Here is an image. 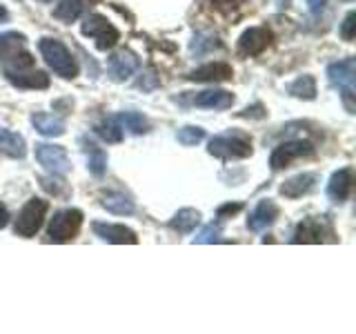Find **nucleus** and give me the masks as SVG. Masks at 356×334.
<instances>
[{"label":"nucleus","mask_w":356,"mask_h":334,"mask_svg":"<svg viewBox=\"0 0 356 334\" xmlns=\"http://www.w3.org/2000/svg\"><path fill=\"white\" fill-rule=\"evenodd\" d=\"M207 152L222 161L248 159V156H252V138L245 132L229 129V132L218 134V136L211 138Z\"/></svg>","instance_id":"f257e3e1"},{"label":"nucleus","mask_w":356,"mask_h":334,"mask_svg":"<svg viewBox=\"0 0 356 334\" xmlns=\"http://www.w3.org/2000/svg\"><path fill=\"white\" fill-rule=\"evenodd\" d=\"M38 49L42 54L44 63H47L54 70V74H58L60 78H67V81L78 76V63H76V58L70 54V49H67L60 40L42 38L38 42Z\"/></svg>","instance_id":"f03ea898"},{"label":"nucleus","mask_w":356,"mask_h":334,"mask_svg":"<svg viewBox=\"0 0 356 334\" xmlns=\"http://www.w3.org/2000/svg\"><path fill=\"white\" fill-rule=\"evenodd\" d=\"M327 78L332 87H337L348 111H354V78H356V63L354 58H345L327 67Z\"/></svg>","instance_id":"7ed1b4c3"},{"label":"nucleus","mask_w":356,"mask_h":334,"mask_svg":"<svg viewBox=\"0 0 356 334\" xmlns=\"http://www.w3.org/2000/svg\"><path fill=\"white\" fill-rule=\"evenodd\" d=\"M44 214H47V200L42 198H29L22 209L18 212V218H16V225L14 232L22 239H31L42 228V221Z\"/></svg>","instance_id":"20e7f679"},{"label":"nucleus","mask_w":356,"mask_h":334,"mask_svg":"<svg viewBox=\"0 0 356 334\" xmlns=\"http://www.w3.org/2000/svg\"><path fill=\"white\" fill-rule=\"evenodd\" d=\"M83 225V212L70 207V209H60L56 212L51 223H49V241L54 243H67L72 241L78 230Z\"/></svg>","instance_id":"39448f33"},{"label":"nucleus","mask_w":356,"mask_h":334,"mask_svg":"<svg viewBox=\"0 0 356 334\" xmlns=\"http://www.w3.org/2000/svg\"><path fill=\"white\" fill-rule=\"evenodd\" d=\"M83 33L92 38V40H96V47L103 49V51L114 47V45L118 42V38H120L118 29L111 25V22L105 16H100V14H89L85 18Z\"/></svg>","instance_id":"423d86ee"},{"label":"nucleus","mask_w":356,"mask_h":334,"mask_svg":"<svg viewBox=\"0 0 356 334\" xmlns=\"http://www.w3.org/2000/svg\"><path fill=\"white\" fill-rule=\"evenodd\" d=\"M36 161L51 176H65L67 172L72 170L70 156H67V150L60 148V145H49V143L36 145Z\"/></svg>","instance_id":"0eeeda50"},{"label":"nucleus","mask_w":356,"mask_h":334,"mask_svg":"<svg viewBox=\"0 0 356 334\" xmlns=\"http://www.w3.org/2000/svg\"><path fill=\"white\" fill-rule=\"evenodd\" d=\"M312 152H314V148H312L309 143H305V141H289V143L278 145V148L272 152L270 165H272L274 172H278V170H283V167H289V163H292V161L303 159V156H309Z\"/></svg>","instance_id":"6e6552de"},{"label":"nucleus","mask_w":356,"mask_h":334,"mask_svg":"<svg viewBox=\"0 0 356 334\" xmlns=\"http://www.w3.org/2000/svg\"><path fill=\"white\" fill-rule=\"evenodd\" d=\"M272 45V31L267 27H250L243 31L238 38V54L241 56H259Z\"/></svg>","instance_id":"1a4fd4ad"},{"label":"nucleus","mask_w":356,"mask_h":334,"mask_svg":"<svg viewBox=\"0 0 356 334\" xmlns=\"http://www.w3.org/2000/svg\"><path fill=\"white\" fill-rule=\"evenodd\" d=\"M94 234L98 239H103L107 243H116V245H134V243H138V237L134 234L129 228L125 225H114V223H94L92 225Z\"/></svg>","instance_id":"9d476101"},{"label":"nucleus","mask_w":356,"mask_h":334,"mask_svg":"<svg viewBox=\"0 0 356 334\" xmlns=\"http://www.w3.org/2000/svg\"><path fill=\"white\" fill-rule=\"evenodd\" d=\"M332 230L325 223V218H307L298 225L292 243H321L325 241V237H330Z\"/></svg>","instance_id":"9b49d317"},{"label":"nucleus","mask_w":356,"mask_h":334,"mask_svg":"<svg viewBox=\"0 0 356 334\" xmlns=\"http://www.w3.org/2000/svg\"><path fill=\"white\" fill-rule=\"evenodd\" d=\"M109 74L116 78V81H127V78L138 70V56L131 54L129 49H120L116 54L109 56Z\"/></svg>","instance_id":"f8f14e48"},{"label":"nucleus","mask_w":356,"mask_h":334,"mask_svg":"<svg viewBox=\"0 0 356 334\" xmlns=\"http://www.w3.org/2000/svg\"><path fill=\"white\" fill-rule=\"evenodd\" d=\"M276 218H278V205L274 203V200L265 198V200H261V203L254 207V212L250 214L248 228L252 232H263V230H267L270 225H274Z\"/></svg>","instance_id":"ddd939ff"},{"label":"nucleus","mask_w":356,"mask_h":334,"mask_svg":"<svg viewBox=\"0 0 356 334\" xmlns=\"http://www.w3.org/2000/svg\"><path fill=\"white\" fill-rule=\"evenodd\" d=\"M234 76L232 67L227 63H209L194 70L187 78L189 81H196V83H222V81H229Z\"/></svg>","instance_id":"4468645a"},{"label":"nucleus","mask_w":356,"mask_h":334,"mask_svg":"<svg viewBox=\"0 0 356 334\" xmlns=\"http://www.w3.org/2000/svg\"><path fill=\"white\" fill-rule=\"evenodd\" d=\"M192 105L203 109H227L234 105V96L225 89H205L192 98Z\"/></svg>","instance_id":"2eb2a0df"},{"label":"nucleus","mask_w":356,"mask_h":334,"mask_svg":"<svg viewBox=\"0 0 356 334\" xmlns=\"http://www.w3.org/2000/svg\"><path fill=\"white\" fill-rule=\"evenodd\" d=\"M5 76L11 85L22 87V89H47L49 87V76L44 72H33V67L25 72H9Z\"/></svg>","instance_id":"dca6fc26"},{"label":"nucleus","mask_w":356,"mask_h":334,"mask_svg":"<svg viewBox=\"0 0 356 334\" xmlns=\"http://www.w3.org/2000/svg\"><path fill=\"white\" fill-rule=\"evenodd\" d=\"M352 189V170L345 167V170H339L337 174H332L330 183H327V196L334 200V203H343L348 200Z\"/></svg>","instance_id":"f3484780"},{"label":"nucleus","mask_w":356,"mask_h":334,"mask_svg":"<svg viewBox=\"0 0 356 334\" xmlns=\"http://www.w3.org/2000/svg\"><path fill=\"white\" fill-rule=\"evenodd\" d=\"M314 185H316V174H298L281 185V194L285 198H300L303 194L312 192Z\"/></svg>","instance_id":"a211bd4d"},{"label":"nucleus","mask_w":356,"mask_h":334,"mask_svg":"<svg viewBox=\"0 0 356 334\" xmlns=\"http://www.w3.org/2000/svg\"><path fill=\"white\" fill-rule=\"evenodd\" d=\"M25 49V36L16 31L0 33V67H5L16 54Z\"/></svg>","instance_id":"6ab92c4d"},{"label":"nucleus","mask_w":356,"mask_h":334,"mask_svg":"<svg viewBox=\"0 0 356 334\" xmlns=\"http://www.w3.org/2000/svg\"><path fill=\"white\" fill-rule=\"evenodd\" d=\"M0 152L11 156V159H25V138L11 129H0Z\"/></svg>","instance_id":"aec40b11"},{"label":"nucleus","mask_w":356,"mask_h":334,"mask_svg":"<svg viewBox=\"0 0 356 334\" xmlns=\"http://www.w3.org/2000/svg\"><path fill=\"white\" fill-rule=\"evenodd\" d=\"M81 143H83V150L87 154V167H89V172H92L94 176H103L105 170H107V154L100 150L96 143L87 141V138H83Z\"/></svg>","instance_id":"412c9836"},{"label":"nucleus","mask_w":356,"mask_h":334,"mask_svg":"<svg viewBox=\"0 0 356 334\" xmlns=\"http://www.w3.org/2000/svg\"><path fill=\"white\" fill-rule=\"evenodd\" d=\"M31 125L36 127L42 136H63L65 134V120L54 114H33Z\"/></svg>","instance_id":"4be33fe9"},{"label":"nucleus","mask_w":356,"mask_h":334,"mask_svg":"<svg viewBox=\"0 0 356 334\" xmlns=\"http://www.w3.org/2000/svg\"><path fill=\"white\" fill-rule=\"evenodd\" d=\"M103 207L107 212H111V214H118V216H127V214H134V209H136V205H134V200L122 194V192H109L103 196Z\"/></svg>","instance_id":"5701e85b"},{"label":"nucleus","mask_w":356,"mask_h":334,"mask_svg":"<svg viewBox=\"0 0 356 334\" xmlns=\"http://www.w3.org/2000/svg\"><path fill=\"white\" fill-rule=\"evenodd\" d=\"M87 5L89 0H60L54 9V18H58L60 22H74L76 18L83 16Z\"/></svg>","instance_id":"b1692460"},{"label":"nucleus","mask_w":356,"mask_h":334,"mask_svg":"<svg viewBox=\"0 0 356 334\" xmlns=\"http://www.w3.org/2000/svg\"><path fill=\"white\" fill-rule=\"evenodd\" d=\"M198 223H200V212L192 209V207H185V209L176 212L174 218L170 221V228L178 234H189Z\"/></svg>","instance_id":"393cba45"},{"label":"nucleus","mask_w":356,"mask_h":334,"mask_svg":"<svg viewBox=\"0 0 356 334\" xmlns=\"http://www.w3.org/2000/svg\"><path fill=\"white\" fill-rule=\"evenodd\" d=\"M118 120V125L122 129H129L131 134H145L149 132V120L145 118L138 111H120L118 116H114Z\"/></svg>","instance_id":"a878e982"},{"label":"nucleus","mask_w":356,"mask_h":334,"mask_svg":"<svg viewBox=\"0 0 356 334\" xmlns=\"http://www.w3.org/2000/svg\"><path fill=\"white\" fill-rule=\"evenodd\" d=\"M287 92L296 96V98H305V100H312L316 96V81L312 76H300L296 81L287 87Z\"/></svg>","instance_id":"bb28decb"},{"label":"nucleus","mask_w":356,"mask_h":334,"mask_svg":"<svg viewBox=\"0 0 356 334\" xmlns=\"http://www.w3.org/2000/svg\"><path fill=\"white\" fill-rule=\"evenodd\" d=\"M96 134L107 143H120L122 141V127L118 125L116 118H107L105 122L96 125Z\"/></svg>","instance_id":"cd10ccee"},{"label":"nucleus","mask_w":356,"mask_h":334,"mask_svg":"<svg viewBox=\"0 0 356 334\" xmlns=\"http://www.w3.org/2000/svg\"><path fill=\"white\" fill-rule=\"evenodd\" d=\"M176 138H178V143H181V145H185V148H192V145H198L200 141L205 138V129L194 127V125H187V127L178 129Z\"/></svg>","instance_id":"c85d7f7f"},{"label":"nucleus","mask_w":356,"mask_h":334,"mask_svg":"<svg viewBox=\"0 0 356 334\" xmlns=\"http://www.w3.org/2000/svg\"><path fill=\"white\" fill-rule=\"evenodd\" d=\"M218 237H220V223H211V225H207L203 232L198 234V237L194 239V243H214V241H218Z\"/></svg>","instance_id":"c756f323"},{"label":"nucleus","mask_w":356,"mask_h":334,"mask_svg":"<svg viewBox=\"0 0 356 334\" xmlns=\"http://www.w3.org/2000/svg\"><path fill=\"white\" fill-rule=\"evenodd\" d=\"M356 14L354 11H350L348 16H345L343 25H341V38L343 40H354V29H356Z\"/></svg>","instance_id":"7c9ffc66"},{"label":"nucleus","mask_w":356,"mask_h":334,"mask_svg":"<svg viewBox=\"0 0 356 334\" xmlns=\"http://www.w3.org/2000/svg\"><path fill=\"white\" fill-rule=\"evenodd\" d=\"M214 47H218V42H216V38H203V36H198V38H194V42H192V51L194 54H205V49H214Z\"/></svg>","instance_id":"2f4dec72"},{"label":"nucleus","mask_w":356,"mask_h":334,"mask_svg":"<svg viewBox=\"0 0 356 334\" xmlns=\"http://www.w3.org/2000/svg\"><path fill=\"white\" fill-rule=\"evenodd\" d=\"M159 83H161V81L154 76V72H149V74H147V78H145V81H143V78L138 81V87H140V89H145V92H149V89L159 87Z\"/></svg>","instance_id":"473e14b6"},{"label":"nucleus","mask_w":356,"mask_h":334,"mask_svg":"<svg viewBox=\"0 0 356 334\" xmlns=\"http://www.w3.org/2000/svg\"><path fill=\"white\" fill-rule=\"evenodd\" d=\"M243 209V205L241 203H227V205H222V207H218V218H225V216H232V214H236V212H241Z\"/></svg>","instance_id":"72a5a7b5"},{"label":"nucleus","mask_w":356,"mask_h":334,"mask_svg":"<svg viewBox=\"0 0 356 334\" xmlns=\"http://www.w3.org/2000/svg\"><path fill=\"white\" fill-rule=\"evenodd\" d=\"M238 116H243V118H250V116H254V118H263L265 116V111H263V107L259 105V103H256L252 109L248 107V109H245V111H241V114Z\"/></svg>","instance_id":"f704fd0d"},{"label":"nucleus","mask_w":356,"mask_h":334,"mask_svg":"<svg viewBox=\"0 0 356 334\" xmlns=\"http://www.w3.org/2000/svg\"><path fill=\"white\" fill-rule=\"evenodd\" d=\"M305 3H307L309 11H321L323 5H325V0H305Z\"/></svg>","instance_id":"c9c22d12"},{"label":"nucleus","mask_w":356,"mask_h":334,"mask_svg":"<svg viewBox=\"0 0 356 334\" xmlns=\"http://www.w3.org/2000/svg\"><path fill=\"white\" fill-rule=\"evenodd\" d=\"M7 223H9V212H7L5 205H0V230H3Z\"/></svg>","instance_id":"e433bc0d"},{"label":"nucleus","mask_w":356,"mask_h":334,"mask_svg":"<svg viewBox=\"0 0 356 334\" xmlns=\"http://www.w3.org/2000/svg\"><path fill=\"white\" fill-rule=\"evenodd\" d=\"M0 18H7V11L5 9H0Z\"/></svg>","instance_id":"4c0bfd02"},{"label":"nucleus","mask_w":356,"mask_h":334,"mask_svg":"<svg viewBox=\"0 0 356 334\" xmlns=\"http://www.w3.org/2000/svg\"><path fill=\"white\" fill-rule=\"evenodd\" d=\"M42 3H49V0H42Z\"/></svg>","instance_id":"58836bf2"},{"label":"nucleus","mask_w":356,"mask_h":334,"mask_svg":"<svg viewBox=\"0 0 356 334\" xmlns=\"http://www.w3.org/2000/svg\"><path fill=\"white\" fill-rule=\"evenodd\" d=\"M281 3H287V0H281Z\"/></svg>","instance_id":"ea45409f"}]
</instances>
